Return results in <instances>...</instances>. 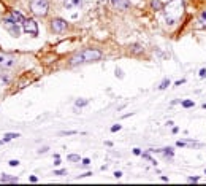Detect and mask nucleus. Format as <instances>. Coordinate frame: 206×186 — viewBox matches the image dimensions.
I'll return each mask as SVG.
<instances>
[{
	"instance_id": "dca6fc26",
	"label": "nucleus",
	"mask_w": 206,
	"mask_h": 186,
	"mask_svg": "<svg viewBox=\"0 0 206 186\" xmlns=\"http://www.w3.org/2000/svg\"><path fill=\"white\" fill-rule=\"evenodd\" d=\"M160 151L165 154V156H173V150L171 148H163V150H160Z\"/></svg>"
},
{
	"instance_id": "473e14b6",
	"label": "nucleus",
	"mask_w": 206,
	"mask_h": 186,
	"mask_svg": "<svg viewBox=\"0 0 206 186\" xmlns=\"http://www.w3.org/2000/svg\"><path fill=\"white\" fill-rule=\"evenodd\" d=\"M205 173H206V172H205Z\"/></svg>"
},
{
	"instance_id": "9d476101",
	"label": "nucleus",
	"mask_w": 206,
	"mask_h": 186,
	"mask_svg": "<svg viewBox=\"0 0 206 186\" xmlns=\"http://www.w3.org/2000/svg\"><path fill=\"white\" fill-rule=\"evenodd\" d=\"M2 183H18V177H10V175H2L0 178Z\"/></svg>"
},
{
	"instance_id": "1a4fd4ad",
	"label": "nucleus",
	"mask_w": 206,
	"mask_h": 186,
	"mask_svg": "<svg viewBox=\"0 0 206 186\" xmlns=\"http://www.w3.org/2000/svg\"><path fill=\"white\" fill-rule=\"evenodd\" d=\"M64 5H65V8L71 10V8H76V6L81 5V0H64Z\"/></svg>"
},
{
	"instance_id": "f8f14e48",
	"label": "nucleus",
	"mask_w": 206,
	"mask_h": 186,
	"mask_svg": "<svg viewBox=\"0 0 206 186\" xmlns=\"http://www.w3.org/2000/svg\"><path fill=\"white\" fill-rule=\"evenodd\" d=\"M87 104H89L87 99H78V100L75 102V105H76V107H86Z\"/></svg>"
},
{
	"instance_id": "6ab92c4d",
	"label": "nucleus",
	"mask_w": 206,
	"mask_h": 186,
	"mask_svg": "<svg viewBox=\"0 0 206 186\" xmlns=\"http://www.w3.org/2000/svg\"><path fill=\"white\" fill-rule=\"evenodd\" d=\"M132 51H133V53H139V51H141V46L133 45V46H132Z\"/></svg>"
},
{
	"instance_id": "2eb2a0df",
	"label": "nucleus",
	"mask_w": 206,
	"mask_h": 186,
	"mask_svg": "<svg viewBox=\"0 0 206 186\" xmlns=\"http://www.w3.org/2000/svg\"><path fill=\"white\" fill-rule=\"evenodd\" d=\"M195 104H193V100H184L182 102V107H184V108H190V107H193Z\"/></svg>"
},
{
	"instance_id": "4468645a",
	"label": "nucleus",
	"mask_w": 206,
	"mask_h": 186,
	"mask_svg": "<svg viewBox=\"0 0 206 186\" xmlns=\"http://www.w3.org/2000/svg\"><path fill=\"white\" fill-rule=\"evenodd\" d=\"M170 86V80L168 78H165V80H163L162 83H160V86H159V89H166Z\"/></svg>"
},
{
	"instance_id": "ddd939ff",
	"label": "nucleus",
	"mask_w": 206,
	"mask_h": 186,
	"mask_svg": "<svg viewBox=\"0 0 206 186\" xmlns=\"http://www.w3.org/2000/svg\"><path fill=\"white\" fill-rule=\"evenodd\" d=\"M19 137V134H13V132H10V134H6L5 137H3V142H8V140H13V138H18Z\"/></svg>"
},
{
	"instance_id": "f03ea898",
	"label": "nucleus",
	"mask_w": 206,
	"mask_h": 186,
	"mask_svg": "<svg viewBox=\"0 0 206 186\" xmlns=\"http://www.w3.org/2000/svg\"><path fill=\"white\" fill-rule=\"evenodd\" d=\"M30 10L37 16H46L49 10V3L48 0H32L30 2Z\"/></svg>"
},
{
	"instance_id": "7ed1b4c3",
	"label": "nucleus",
	"mask_w": 206,
	"mask_h": 186,
	"mask_svg": "<svg viewBox=\"0 0 206 186\" xmlns=\"http://www.w3.org/2000/svg\"><path fill=\"white\" fill-rule=\"evenodd\" d=\"M22 29H24L25 34L32 35V37H37L38 35V24L33 19H25V21L22 22Z\"/></svg>"
},
{
	"instance_id": "b1692460",
	"label": "nucleus",
	"mask_w": 206,
	"mask_h": 186,
	"mask_svg": "<svg viewBox=\"0 0 206 186\" xmlns=\"http://www.w3.org/2000/svg\"><path fill=\"white\" fill-rule=\"evenodd\" d=\"M65 172H67V170H56V172H54V175H64Z\"/></svg>"
},
{
	"instance_id": "4be33fe9",
	"label": "nucleus",
	"mask_w": 206,
	"mask_h": 186,
	"mask_svg": "<svg viewBox=\"0 0 206 186\" xmlns=\"http://www.w3.org/2000/svg\"><path fill=\"white\" fill-rule=\"evenodd\" d=\"M62 134H65V135H73V134H78V130H65V132H62Z\"/></svg>"
},
{
	"instance_id": "423d86ee",
	"label": "nucleus",
	"mask_w": 206,
	"mask_h": 186,
	"mask_svg": "<svg viewBox=\"0 0 206 186\" xmlns=\"http://www.w3.org/2000/svg\"><path fill=\"white\" fill-rule=\"evenodd\" d=\"M51 27H52V30L56 34H62L65 29H67V22H65L64 19H60V18H56V19H52Z\"/></svg>"
},
{
	"instance_id": "f3484780",
	"label": "nucleus",
	"mask_w": 206,
	"mask_h": 186,
	"mask_svg": "<svg viewBox=\"0 0 206 186\" xmlns=\"http://www.w3.org/2000/svg\"><path fill=\"white\" fill-rule=\"evenodd\" d=\"M200 22L206 24V10H205V11H201V14H200Z\"/></svg>"
},
{
	"instance_id": "2f4dec72",
	"label": "nucleus",
	"mask_w": 206,
	"mask_h": 186,
	"mask_svg": "<svg viewBox=\"0 0 206 186\" xmlns=\"http://www.w3.org/2000/svg\"><path fill=\"white\" fill-rule=\"evenodd\" d=\"M2 143H3V142H0V145H2Z\"/></svg>"
},
{
	"instance_id": "9b49d317",
	"label": "nucleus",
	"mask_w": 206,
	"mask_h": 186,
	"mask_svg": "<svg viewBox=\"0 0 206 186\" xmlns=\"http://www.w3.org/2000/svg\"><path fill=\"white\" fill-rule=\"evenodd\" d=\"M151 5H152V10H155V11H160L163 8V5L160 3V0H152V2H151Z\"/></svg>"
},
{
	"instance_id": "c85d7f7f",
	"label": "nucleus",
	"mask_w": 206,
	"mask_h": 186,
	"mask_svg": "<svg viewBox=\"0 0 206 186\" xmlns=\"http://www.w3.org/2000/svg\"><path fill=\"white\" fill-rule=\"evenodd\" d=\"M133 153H135V154H141V150H139V148H135Z\"/></svg>"
},
{
	"instance_id": "412c9836",
	"label": "nucleus",
	"mask_w": 206,
	"mask_h": 186,
	"mask_svg": "<svg viewBox=\"0 0 206 186\" xmlns=\"http://www.w3.org/2000/svg\"><path fill=\"white\" fill-rule=\"evenodd\" d=\"M10 165H11V167H18V165H19V161H16V159L10 161Z\"/></svg>"
},
{
	"instance_id": "6e6552de",
	"label": "nucleus",
	"mask_w": 206,
	"mask_h": 186,
	"mask_svg": "<svg viewBox=\"0 0 206 186\" xmlns=\"http://www.w3.org/2000/svg\"><path fill=\"white\" fill-rule=\"evenodd\" d=\"M111 3H113V6L114 8H118L120 11H124V10H127L129 8V0H111Z\"/></svg>"
},
{
	"instance_id": "f257e3e1",
	"label": "nucleus",
	"mask_w": 206,
	"mask_h": 186,
	"mask_svg": "<svg viewBox=\"0 0 206 186\" xmlns=\"http://www.w3.org/2000/svg\"><path fill=\"white\" fill-rule=\"evenodd\" d=\"M102 57V53L98 49H83L78 54H75L71 59H70V64L71 65H78V64H87V62H95Z\"/></svg>"
},
{
	"instance_id": "a211bd4d",
	"label": "nucleus",
	"mask_w": 206,
	"mask_h": 186,
	"mask_svg": "<svg viewBox=\"0 0 206 186\" xmlns=\"http://www.w3.org/2000/svg\"><path fill=\"white\" fill-rule=\"evenodd\" d=\"M68 161H79V156H78V154H70Z\"/></svg>"
},
{
	"instance_id": "393cba45",
	"label": "nucleus",
	"mask_w": 206,
	"mask_h": 186,
	"mask_svg": "<svg viewBox=\"0 0 206 186\" xmlns=\"http://www.w3.org/2000/svg\"><path fill=\"white\" fill-rule=\"evenodd\" d=\"M116 77H119V78H122V77H124L122 72H120V69H116Z\"/></svg>"
},
{
	"instance_id": "bb28decb",
	"label": "nucleus",
	"mask_w": 206,
	"mask_h": 186,
	"mask_svg": "<svg viewBox=\"0 0 206 186\" xmlns=\"http://www.w3.org/2000/svg\"><path fill=\"white\" fill-rule=\"evenodd\" d=\"M198 180H200L198 177H190V178H189V181H198Z\"/></svg>"
},
{
	"instance_id": "aec40b11",
	"label": "nucleus",
	"mask_w": 206,
	"mask_h": 186,
	"mask_svg": "<svg viewBox=\"0 0 206 186\" xmlns=\"http://www.w3.org/2000/svg\"><path fill=\"white\" fill-rule=\"evenodd\" d=\"M118 130H120V124H114L111 127V132H118Z\"/></svg>"
},
{
	"instance_id": "c756f323",
	"label": "nucleus",
	"mask_w": 206,
	"mask_h": 186,
	"mask_svg": "<svg viewBox=\"0 0 206 186\" xmlns=\"http://www.w3.org/2000/svg\"><path fill=\"white\" fill-rule=\"evenodd\" d=\"M83 164L84 165H89V164H91V161H89V159H83Z\"/></svg>"
},
{
	"instance_id": "20e7f679",
	"label": "nucleus",
	"mask_w": 206,
	"mask_h": 186,
	"mask_svg": "<svg viewBox=\"0 0 206 186\" xmlns=\"http://www.w3.org/2000/svg\"><path fill=\"white\" fill-rule=\"evenodd\" d=\"M3 27H5V29L10 32V35H13V37H19V32H21V29H19V24L13 22L11 19L3 18Z\"/></svg>"
},
{
	"instance_id": "a878e982",
	"label": "nucleus",
	"mask_w": 206,
	"mask_h": 186,
	"mask_svg": "<svg viewBox=\"0 0 206 186\" xmlns=\"http://www.w3.org/2000/svg\"><path fill=\"white\" fill-rule=\"evenodd\" d=\"M114 177L116 178H120V177H122V172H119V170H118V172H114Z\"/></svg>"
},
{
	"instance_id": "cd10ccee",
	"label": "nucleus",
	"mask_w": 206,
	"mask_h": 186,
	"mask_svg": "<svg viewBox=\"0 0 206 186\" xmlns=\"http://www.w3.org/2000/svg\"><path fill=\"white\" fill-rule=\"evenodd\" d=\"M185 80H179V81H176V86H181V84H184Z\"/></svg>"
},
{
	"instance_id": "0eeeda50",
	"label": "nucleus",
	"mask_w": 206,
	"mask_h": 186,
	"mask_svg": "<svg viewBox=\"0 0 206 186\" xmlns=\"http://www.w3.org/2000/svg\"><path fill=\"white\" fill-rule=\"evenodd\" d=\"M5 18H8V19H11L13 22H16V24H22V22L25 21V18L22 16L19 11H11V13L8 14V16H5Z\"/></svg>"
},
{
	"instance_id": "5701e85b",
	"label": "nucleus",
	"mask_w": 206,
	"mask_h": 186,
	"mask_svg": "<svg viewBox=\"0 0 206 186\" xmlns=\"http://www.w3.org/2000/svg\"><path fill=\"white\" fill-rule=\"evenodd\" d=\"M200 78H206V69H201L200 70Z\"/></svg>"
},
{
	"instance_id": "7c9ffc66",
	"label": "nucleus",
	"mask_w": 206,
	"mask_h": 186,
	"mask_svg": "<svg viewBox=\"0 0 206 186\" xmlns=\"http://www.w3.org/2000/svg\"><path fill=\"white\" fill-rule=\"evenodd\" d=\"M92 175V172H87V173H84V175H79L81 178H83V177H91Z\"/></svg>"
},
{
	"instance_id": "39448f33",
	"label": "nucleus",
	"mask_w": 206,
	"mask_h": 186,
	"mask_svg": "<svg viewBox=\"0 0 206 186\" xmlns=\"http://www.w3.org/2000/svg\"><path fill=\"white\" fill-rule=\"evenodd\" d=\"M16 64V59L11 54H5V53H0V67H13Z\"/></svg>"
}]
</instances>
